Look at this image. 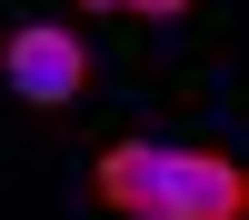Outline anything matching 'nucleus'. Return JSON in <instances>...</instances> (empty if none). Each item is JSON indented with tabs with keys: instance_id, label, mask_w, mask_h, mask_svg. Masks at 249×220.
<instances>
[{
	"instance_id": "423d86ee",
	"label": "nucleus",
	"mask_w": 249,
	"mask_h": 220,
	"mask_svg": "<svg viewBox=\"0 0 249 220\" xmlns=\"http://www.w3.org/2000/svg\"><path fill=\"white\" fill-rule=\"evenodd\" d=\"M140 220H170V210H140Z\"/></svg>"
},
{
	"instance_id": "f03ea898",
	"label": "nucleus",
	"mask_w": 249,
	"mask_h": 220,
	"mask_svg": "<svg viewBox=\"0 0 249 220\" xmlns=\"http://www.w3.org/2000/svg\"><path fill=\"white\" fill-rule=\"evenodd\" d=\"M160 210H170V220H249V170L230 150H170Z\"/></svg>"
},
{
	"instance_id": "7ed1b4c3",
	"label": "nucleus",
	"mask_w": 249,
	"mask_h": 220,
	"mask_svg": "<svg viewBox=\"0 0 249 220\" xmlns=\"http://www.w3.org/2000/svg\"><path fill=\"white\" fill-rule=\"evenodd\" d=\"M160 170H170V150L130 130V140H110V150L90 160V190H100V210L140 220V210H160Z\"/></svg>"
},
{
	"instance_id": "f257e3e1",
	"label": "nucleus",
	"mask_w": 249,
	"mask_h": 220,
	"mask_svg": "<svg viewBox=\"0 0 249 220\" xmlns=\"http://www.w3.org/2000/svg\"><path fill=\"white\" fill-rule=\"evenodd\" d=\"M0 80L20 90V110H70L90 90V40L60 30V20H20L0 40Z\"/></svg>"
},
{
	"instance_id": "20e7f679",
	"label": "nucleus",
	"mask_w": 249,
	"mask_h": 220,
	"mask_svg": "<svg viewBox=\"0 0 249 220\" xmlns=\"http://www.w3.org/2000/svg\"><path fill=\"white\" fill-rule=\"evenodd\" d=\"M130 20H190V0H130Z\"/></svg>"
},
{
	"instance_id": "39448f33",
	"label": "nucleus",
	"mask_w": 249,
	"mask_h": 220,
	"mask_svg": "<svg viewBox=\"0 0 249 220\" xmlns=\"http://www.w3.org/2000/svg\"><path fill=\"white\" fill-rule=\"evenodd\" d=\"M80 10H130V0H80Z\"/></svg>"
}]
</instances>
